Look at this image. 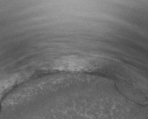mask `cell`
Segmentation results:
<instances>
[{
  "instance_id": "1",
  "label": "cell",
  "mask_w": 148,
  "mask_h": 119,
  "mask_svg": "<svg viewBox=\"0 0 148 119\" xmlns=\"http://www.w3.org/2000/svg\"><path fill=\"white\" fill-rule=\"evenodd\" d=\"M17 77H12L0 82V102L4 94L17 82Z\"/></svg>"
}]
</instances>
